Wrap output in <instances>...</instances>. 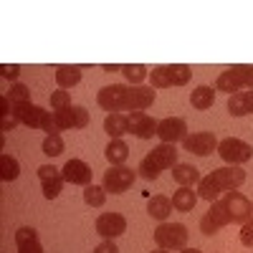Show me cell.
Masks as SVG:
<instances>
[{
    "label": "cell",
    "mask_w": 253,
    "mask_h": 253,
    "mask_svg": "<svg viewBox=\"0 0 253 253\" xmlns=\"http://www.w3.org/2000/svg\"><path fill=\"white\" fill-rule=\"evenodd\" d=\"M248 89V79H246V63H236V66L225 69L218 79H215V91H225L230 94H238Z\"/></svg>",
    "instance_id": "cell-8"
},
{
    "label": "cell",
    "mask_w": 253,
    "mask_h": 253,
    "mask_svg": "<svg viewBox=\"0 0 253 253\" xmlns=\"http://www.w3.org/2000/svg\"><path fill=\"white\" fill-rule=\"evenodd\" d=\"M193 76V69L187 63H162L150 71L152 89H170V86H185Z\"/></svg>",
    "instance_id": "cell-3"
},
{
    "label": "cell",
    "mask_w": 253,
    "mask_h": 253,
    "mask_svg": "<svg viewBox=\"0 0 253 253\" xmlns=\"http://www.w3.org/2000/svg\"><path fill=\"white\" fill-rule=\"evenodd\" d=\"M177 155H180V152H177L175 144H162V142H160L155 150L139 162L137 175L144 177V180H157L162 172L172 170V167L177 165Z\"/></svg>",
    "instance_id": "cell-2"
},
{
    "label": "cell",
    "mask_w": 253,
    "mask_h": 253,
    "mask_svg": "<svg viewBox=\"0 0 253 253\" xmlns=\"http://www.w3.org/2000/svg\"><path fill=\"white\" fill-rule=\"evenodd\" d=\"M53 114H56V122H58V129L61 132L84 129V126H89V109L86 107H79V104H74L71 109L53 112Z\"/></svg>",
    "instance_id": "cell-13"
},
{
    "label": "cell",
    "mask_w": 253,
    "mask_h": 253,
    "mask_svg": "<svg viewBox=\"0 0 253 253\" xmlns=\"http://www.w3.org/2000/svg\"><path fill=\"white\" fill-rule=\"evenodd\" d=\"M251 203H253V200H251Z\"/></svg>",
    "instance_id": "cell-43"
},
{
    "label": "cell",
    "mask_w": 253,
    "mask_h": 253,
    "mask_svg": "<svg viewBox=\"0 0 253 253\" xmlns=\"http://www.w3.org/2000/svg\"><path fill=\"white\" fill-rule=\"evenodd\" d=\"M84 203H86L89 208H101L104 203H107V190H104V185H86L84 187Z\"/></svg>",
    "instance_id": "cell-31"
},
{
    "label": "cell",
    "mask_w": 253,
    "mask_h": 253,
    "mask_svg": "<svg viewBox=\"0 0 253 253\" xmlns=\"http://www.w3.org/2000/svg\"><path fill=\"white\" fill-rule=\"evenodd\" d=\"M182 150L185 152H193L198 157H208L218 152V137L215 132H195V134H187L182 139Z\"/></svg>",
    "instance_id": "cell-9"
},
{
    "label": "cell",
    "mask_w": 253,
    "mask_h": 253,
    "mask_svg": "<svg viewBox=\"0 0 253 253\" xmlns=\"http://www.w3.org/2000/svg\"><path fill=\"white\" fill-rule=\"evenodd\" d=\"M104 132L109 134V139H122L124 134H132V126H129V117L126 114H109L104 119Z\"/></svg>",
    "instance_id": "cell-20"
},
{
    "label": "cell",
    "mask_w": 253,
    "mask_h": 253,
    "mask_svg": "<svg viewBox=\"0 0 253 253\" xmlns=\"http://www.w3.org/2000/svg\"><path fill=\"white\" fill-rule=\"evenodd\" d=\"M172 180H175L180 187H193V185H198L203 177H200L198 167L185 165V162H177V165L172 167Z\"/></svg>",
    "instance_id": "cell-21"
},
{
    "label": "cell",
    "mask_w": 253,
    "mask_h": 253,
    "mask_svg": "<svg viewBox=\"0 0 253 253\" xmlns=\"http://www.w3.org/2000/svg\"><path fill=\"white\" fill-rule=\"evenodd\" d=\"M180 253H203V251H200V248H182Z\"/></svg>",
    "instance_id": "cell-41"
},
{
    "label": "cell",
    "mask_w": 253,
    "mask_h": 253,
    "mask_svg": "<svg viewBox=\"0 0 253 253\" xmlns=\"http://www.w3.org/2000/svg\"><path fill=\"white\" fill-rule=\"evenodd\" d=\"M18 175H20V162L13 155L3 152V155H0V180H3V182H13V180H18Z\"/></svg>",
    "instance_id": "cell-28"
},
{
    "label": "cell",
    "mask_w": 253,
    "mask_h": 253,
    "mask_svg": "<svg viewBox=\"0 0 253 253\" xmlns=\"http://www.w3.org/2000/svg\"><path fill=\"white\" fill-rule=\"evenodd\" d=\"M134 180H137V170H132V167H124V165H114V167H109L107 172H104V190L107 193H112V195H122V193H126L132 185H134Z\"/></svg>",
    "instance_id": "cell-5"
},
{
    "label": "cell",
    "mask_w": 253,
    "mask_h": 253,
    "mask_svg": "<svg viewBox=\"0 0 253 253\" xmlns=\"http://www.w3.org/2000/svg\"><path fill=\"white\" fill-rule=\"evenodd\" d=\"M233 220H230V213H228V208H225V203H223V198L220 200H215V203H210V208H208V213L203 215V220H200V233L203 236H213V233H218L220 228H225V225H230Z\"/></svg>",
    "instance_id": "cell-7"
},
{
    "label": "cell",
    "mask_w": 253,
    "mask_h": 253,
    "mask_svg": "<svg viewBox=\"0 0 253 253\" xmlns=\"http://www.w3.org/2000/svg\"><path fill=\"white\" fill-rule=\"evenodd\" d=\"M157 99V89L152 86H129V84H112L96 94V104L109 114H129L150 109Z\"/></svg>",
    "instance_id": "cell-1"
},
{
    "label": "cell",
    "mask_w": 253,
    "mask_h": 253,
    "mask_svg": "<svg viewBox=\"0 0 253 253\" xmlns=\"http://www.w3.org/2000/svg\"><path fill=\"white\" fill-rule=\"evenodd\" d=\"M61 175H63V180H66L69 185H81V187H86V185H91V167L84 162V160H69L66 165H63V170H61Z\"/></svg>",
    "instance_id": "cell-15"
},
{
    "label": "cell",
    "mask_w": 253,
    "mask_h": 253,
    "mask_svg": "<svg viewBox=\"0 0 253 253\" xmlns=\"http://www.w3.org/2000/svg\"><path fill=\"white\" fill-rule=\"evenodd\" d=\"M18 124H20V122L10 114V117H5V119H0V132H13Z\"/></svg>",
    "instance_id": "cell-39"
},
{
    "label": "cell",
    "mask_w": 253,
    "mask_h": 253,
    "mask_svg": "<svg viewBox=\"0 0 253 253\" xmlns=\"http://www.w3.org/2000/svg\"><path fill=\"white\" fill-rule=\"evenodd\" d=\"M198 200H200L198 190H193V187H177L175 195H172V208L180 210V213H190V210L198 205Z\"/></svg>",
    "instance_id": "cell-22"
},
{
    "label": "cell",
    "mask_w": 253,
    "mask_h": 253,
    "mask_svg": "<svg viewBox=\"0 0 253 253\" xmlns=\"http://www.w3.org/2000/svg\"><path fill=\"white\" fill-rule=\"evenodd\" d=\"M104 157L109 160V165H124L126 157H129V147H126L124 139H109L107 144V150H104Z\"/></svg>",
    "instance_id": "cell-25"
},
{
    "label": "cell",
    "mask_w": 253,
    "mask_h": 253,
    "mask_svg": "<svg viewBox=\"0 0 253 253\" xmlns=\"http://www.w3.org/2000/svg\"><path fill=\"white\" fill-rule=\"evenodd\" d=\"M129 126H132V134L139 137V139H152L157 134V119L150 117L147 112H129Z\"/></svg>",
    "instance_id": "cell-17"
},
{
    "label": "cell",
    "mask_w": 253,
    "mask_h": 253,
    "mask_svg": "<svg viewBox=\"0 0 253 253\" xmlns=\"http://www.w3.org/2000/svg\"><path fill=\"white\" fill-rule=\"evenodd\" d=\"M122 74H124L126 81H129V86H142V81L150 76V69H147L144 63H124Z\"/></svg>",
    "instance_id": "cell-29"
},
{
    "label": "cell",
    "mask_w": 253,
    "mask_h": 253,
    "mask_svg": "<svg viewBox=\"0 0 253 253\" xmlns=\"http://www.w3.org/2000/svg\"><path fill=\"white\" fill-rule=\"evenodd\" d=\"M150 253H170V251H162V248H155V251H150Z\"/></svg>",
    "instance_id": "cell-42"
},
{
    "label": "cell",
    "mask_w": 253,
    "mask_h": 253,
    "mask_svg": "<svg viewBox=\"0 0 253 253\" xmlns=\"http://www.w3.org/2000/svg\"><path fill=\"white\" fill-rule=\"evenodd\" d=\"M74 104H71V94L66 89H58L51 94V109L53 112H63V109H71Z\"/></svg>",
    "instance_id": "cell-33"
},
{
    "label": "cell",
    "mask_w": 253,
    "mask_h": 253,
    "mask_svg": "<svg viewBox=\"0 0 253 253\" xmlns=\"http://www.w3.org/2000/svg\"><path fill=\"white\" fill-rule=\"evenodd\" d=\"M223 203H225L228 213H230V220H233L236 225H243V223L253 215V203H251L243 193H238V190H230V193H225V195H223Z\"/></svg>",
    "instance_id": "cell-10"
},
{
    "label": "cell",
    "mask_w": 253,
    "mask_h": 253,
    "mask_svg": "<svg viewBox=\"0 0 253 253\" xmlns=\"http://www.w3.org/2000/svg\"><path fill=\"white\" fill-rule=\"evenodd\" d=\"M238 236H241V243H243L246 248H253V215L241 225V233H238Z\"/></svg>",
    "instance_id": "cell-36"
},
{
    "label": "cell",
    "mask_w": 253,
    "mask_h": 253,
    "mask_svg": "<svg viewBox=\"0 0 253 253\" xmlns=\"http://www.w3.org/2000/svg\"><path fill=\"white\" fill-rule=\"evenodd\" d=\"M15 246H18V253H43V246L38 241V230L31 225L15 230Z\"/></svg>",
    "instance_id": "cell-18"
},
{
    "label": "cell",
    "mask_w": 253,
    "mask_h": 253,
    "mask_svg": "<svg viewBox=\"0 0 253 253\" xmlns=\"http://www.w3.org/2000/svg\"><path fill=\"white\" fill-rule=\"evenodd\" d=\"M210 175H213V180L220 185L223 193H230V190H238V187L246 182V170H243V167H236V165L218 167V170H213Z\"/></svg>",
    "instance_id": "cell-14"
},
{
    "label": "cell",
    "mask_w": 253,
    "mask_h": 253,
    "mask_svg": "<svg viewBox=\"0 0 253 253\" xmlns=\"http://www.w3.org/2000/svg\"><path fill=\"white\" fill-rule=\"evenodd\" d=\"M190 104H193L195 109H200V112H205V109H210L215 104V86H198V89H193V94H190Z\"/></svg>",
    "instance_id": "cell-24"
},
{
    "label": "cell",
    "mask_w": 253,
    "mask_h": 253,
    "mask_svg": "<svg viewBox=\"0 0 253 253\" xmlns=\"http://www.w3.org/2000/svg\"><path fill=\"white\" fill-rule=\"evenodd\" d=\"M218 155L228 162V165H243L253 157V147L238 137H228V139H220L218 142Z\"/></svg>",
    "instance_id": "cell-6"
},
{
    "label": "cell",
    "mask_w": 253,
    "mask_h": 253,
    "mask_svg": "<svg viewBox=\"0 0 253 253\" xmlns=\"http://www.w3.org/2000/svg\"><path fill=\"white\" fill-rule=\"evenodd\" d=\"M157 137L162 144H177L187 137V122L182 117H167L157 124Z\"/></svg>",
    "instance_id": "cell-11"
},
{
    "label": "cell",
    "mask_w": 253,
    "mask_h": 253,
    "mask_svg": "<svg viewBox=\"0 0 253 253\" xmlns=\"http://www.w3.org/2000/svg\"><path fill=\"white\" fill-rule=\"evenodd\" d=\"M228 112L233 117H248L253 114V91H238V94H230L228 96Z\"/></svg>",
    "instance_id": "cell-19"
},
{
    "label": "cell",
    "mask_w": 253,
    "mask_h": 253,
    "mask_svg": "<svg viewBox=\"0 0 253 253\" xmlns=\"http://www.w3.org/2000/svg\"><path fill=\"white\" fill-rule=\"evenodd\" d=\"M0 76L15 84L18 76H20V66H18V63H0Z\"/></svg>",
    "instance_id": "cell-37"
},
{
    "label": "cell",
    "mask_w": 253,
    "mask_h": 253,
    "mask_svg": "<svg viewBox=\"0 0 253 253\" xmlns=\"http://www.w3.org/2000/svg\"><path fill=\"white\" fill-rule=\"evenodd\" d=\"M81 81V69L79 66H58L56 69V84H58V89H71L76 86V84Z\"/></svg>",
    "instance_id": "cell-27"
},
{
    "label": "cell",
    "mask_w": 253,
    "mask_h": 253,
    "mask_svg": "<svg viewBox=\"0 0 253 253\" xmlns=\"http://www.w3.org/2000/svg\"><path fill=\"white\" fill-rule=\"evenodd\" d=\"M41 132H46V137H51V134H61V129H58V122H56V114L53 112H43V119H41Z\"/></svg>",
    "instance_id": "cell-35"
},
{
    "label": "cell",
    "mask_w": 253,
    "mask_h": 253,
    "mask_svg": "<svg viewBox=\"0 0 253 253\" xmlns=\"http://www.w3.org/2000/svg\"><path fill=\"white\" fill-rule=\"evenodd\" d=\"M104 71H122V66H117V63H104Z\"/></svg>",
    "instance_id": "cell-40"
},
{
    "label": "cell",
    "mask_w": 253,
    "mask_h": 253,
    "mask_svg": "<svg viewBox=\"0 0 253 253\" xmlns=\"http://www.w3.org/2000/svg\"><path fill=\"white\" fill-rule=\"evenodd\" d=\"M63 185H66V180H63L61 172H56V175H51V177H46V180H41V187H43V198H46V200H56V198L61 195Z\"/></svg>",
    "instance_id": "cell-30"
},
{
    "label": "cell",
    "mask_w": 253,
    "mask_h": 253,
    "mask_svg": "<svg viewBox=\"0 0 253 253\" xmlns=\"http://www.w3.org/2000/svg\"><path fill=\"white\" fill-rule=\"evenodd\" d=\"M96 233L104 241H114L126 233V218L122 213H101L96 218Z\"/></svg>",
    "instance_id": "cell-12"
},
{
    "label": "cell",
    "mask_w": 253,
    "mask_h": 253,
    "mask_svg": "<svg viewBox=\"0 0 253 253\" xmlns=\"http://www.w3.org/2000/svg\"><path fill=\"white\" fill-rule=\"evenodd\" d=\"M13 104H18V101H31V89L26 86V84H20V81H15V84H10V91L5 94Z\"/></svg>",
    "instance_id": "cell-34"
},
{
    "label": "cell",
    "mask_w": 253,
    "mask_h": 253,
    "mask_svg": "<svg viewBox=\"0 0 253 253\" xmlns=\"http://www.w3.org/2000/svg\"><path fill=\"white\" fill-rule=\"evenodd\" d=\"M152 238L162 251H182L187 248V228L182 223H160Z\"/></svg>",
    "instance_id": "cell-4"
},
{
    "label": "cell",
    "mask_w": 253,
    "mask_h": 253,
    "mask_svg": "<svg viewBox=\"0 0 253 253\" xmlns=\"http://www.w3.org/2000/svg\"><path fill=\"white\" fill-rule=\"evenodd\" d=\"M94 253H119V248H117L114 241H101V243L94 248Z\"/></svg>",
    "instance_id": "cell-38"
},
{
    "label": "cell",
    "mask_w": 253,
    "mask_h": 253,
    "mask_svg": "<svg viewBox=\"0 0 253 253\" xmlns=\"http://www.w3.org/2000/svg\"><path fill=\"white\" fill-rule=\"evenodd\" d=\"M43 112H46V109L38 107V104H33V101H18V104H13V117H15L20 124L31 126V129H41Z\"/></svg>",
    "instance_id": "cell-16"
},
{
    "label": "cell",
    "mask_w": 253,
    "mask_h": 253,
    "mask_svg": "<svg viewBox=\"0 0 253 253\" xmlns=\"http://www.w3.org/2000/svg\"><path fill=\"white\" fill-rule=\"evenodd\" d=\"M63 137L61 134H51V137H46L43 139V144H41V150H43V155L46 157H58V155H63Z\"/></svg>",
    "instance_id": "cell-32"
},
{
    "label": "cell",
    "mask_w": 253,
    "mask_h": 253,
    "mask_svg": "<svg viewBox=\"0 0 253 253\" xmlns=\"http://www.w3.org/2000/svg\"><path fill=\"white\" fill-rule=\"evenodd\" d=\"M147 213H150V218L165 223L167 218H170V213H172V200L167 195H155V198L147 200Z\"/></svg>",
    "instance_id": "cell-23"
},
{
    "label": "cell",
    "mask_w": 253,
    "mask_h": 253,
    "mask_svg": "<svg viewBox=\"0 0 253 253\" xmlns=\"http://www.w3.org/2000/svg\"><path fill=\"white\" fill-rule=\"evenodd\" d=\"M198 195H200V200H208V203H215V200H220L225 193L220 190V185L213 180V175H205L200 182H198Z\"/></svg>",
    "instance_id": "cell-26"
}]
</instances>
